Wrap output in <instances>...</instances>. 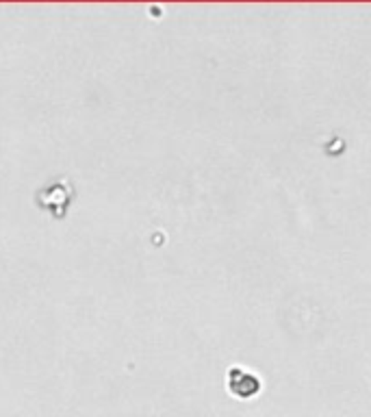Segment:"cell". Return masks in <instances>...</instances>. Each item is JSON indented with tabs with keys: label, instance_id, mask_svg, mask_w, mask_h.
Returning a JSON list of instances; mask_svg holds the SVG:
<instances>
[{
	"label": "cell",
	"instance_id": "6da1fadb",
	"mask_svg": "<svg viewBox=\"0 0 371 417\" xmlns=\"http://www.w3.org/2000/svg\"><path fill=\"white\" fill-rule=\"evenodd\" d=\"M228 389L233 396H237L241 400H248V398H254L261 391V380L256 374L244 370V367H233V370L228 372Z\"/></svg>",
	"mask_w": 371,
	"mask_h": 417
}]
</instances>
